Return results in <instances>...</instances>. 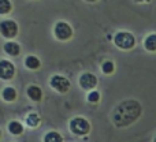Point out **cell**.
Here are the masks:
<instances>
[{
  "mask_svg": "<svg viewBox=\"0 0 156 142\" xmlns=\"http://www.w3.org/2000/svg\"><path fill=\"white\" fill-rule=\"evenodd\" d=\"M141 107L137 101H125L114 111V123L116 126H127L140 116Z\"/></svg>",
  "mask_w": 156,
  "mask_h": 142,
  "instance_id": "cell-1",
  "label": "cell"
},
{
  "mask_svg": "<svg viewBox=\"0 0 156 142\" xmlns=\"http://www.w3.org/2000/svg\"><path fill=\"white\" fill-rule=\"evenodd\" d=\"M112 71H114V63L112 62L103 63V72H104V74H111Z\"/></svg>",
  "mask_w": 156,
  "mask_h": 142,
  "instance_id": "cell-18",
  "label": "cell"
},
{
  "mask_svg": "<svg viewBox=\"0 0 156 142\" xmlns=\"http://www.w3.org/2000/svg\"><path fill=\"white\" fill-rule=\"evenodd\" d=\"M44 142H62V137H60L59 133L51 131V133H48V134L45 135Z\"/></svg>",
  "mask_w": 156,
  "mask_h": 142,
  "instance_id": "cell-15",
  "label": "cell"
},
{
  "mask_svg": "<svg viewBox=\"0 0 156 142\" xmlns=\"http://www.w3.org/2000/svg\"><path fill=\"white\" fill-rule=\"evenodd\" d=\"M80 85L83 89H86V90H90V89H93L97 85V78L93 74H90V72L82 74L80 78Z\"/></svg>",
  "mask_w": 156,
  "mask_h": 142,
  "instance_id": "cell-7",
  "label": "cell"
},
{
  "mask_svg": "<svg viewBox=\"0 0 156 142\" xmlns=\"http://www.w3.org/2000/svg\"><path fill=\"white\" fill-rule=\"evenodd\" d=\"M26 123L29 124L30 127H37L38 123H40V118H38L37 113H30L26 118Z\"/></svg>",
  "mask_w": 156,
  "mask_h": 142,
  "instance_id": "cell-16",
  "label": "cell"
},
{
  "mask_svg": "<svg viewBox=\"0 0 156 142\" xmlns=\"http://www.w3.org/2000/svg\"><path fill=\"white\" fill-rule=\"evenodd\" d=\"M154 142H156V138H155V141H154Z\"/></svg>",
  "mask_w": 156,
  "mask_h": 142,
  "instance_id": "cell-20",
  "label": "cell"
},
{
  "mask_svg": "<svg viewBox=\"0 0 156 142\" xmlns=\"http://www.w3.org/2000/svg\"><path fill=\"white\" fill-rule=\"evenodd\" d=\"M11 10V3L7 2V0H3L0 3V14H5Z\"/></svg>",
  "mask_w": 156,
  "mask_h": 142,
  "instance_id": "cell-17",
  "label": "cell"
},
{
  "mask_svg": "<svg viewBox=\"0 0 156 142\" xmlns=\"http://www.w3.org/2000/svg\"><path fill=\"white\" fill-rule=\"evenodd\" d=\"M70 130L73 134L85 135V134H88L89 130H90V124L83 118H74L73 120L70 122Z\"/></svg>",
  "mask_w": 156,
  "mask_h": 142,
  "instance_id": "cell-2",
  "label": "cell"
},
{
  "mask_svg": "<svg viewBox=\"0 0 156 142\" xmlns=\"http://www.w3.org/2000/svg\"><path fill=\"white\" fill-rule=\"evenodd\" d=\"M25 64H26L27 68H30V70H34V68L40 67V60H38L36 56H27L26 60H25Z\"/></svg>",
  "mask_w": 156,
  "mask_h": 142,
  "instance_id": "cell-12",
  "label": "cell"
},
{
  "mask_svg": "<svg viewBox=\"0 0 156 142\" xmlns=\"http://www.w3.org/2000/svg\"><path fill=\"white\" fill-rule=\"evenodd\" d=\"M14 74H15L14 66L7 60H2V63H0V77L3 79H10L14 77Z\"/></svg>",
  "mask_w": 156,
  "mask_h": 142,
  "instance_id": "cell-8",
  "label": "cell"
},
{
  "mask_svg": "<svg viewBox=\"0 0 156 142\" xmlns=\"http://www.w3.org/2000/svg\"><path fill=\"white\" fill-rule=\"evenodd\" d=\"M4 51L11 56H16L21 52V48H19V45L16 43H7L4 45Z\"/></svg>",
  "mask_w": 156,
  "mask_h": 142,
  "instance_id": "cell-10",
  "label": "cell"
},
{
  "mask_svg": "<svg viewBox=\"0 0 156 142\" xmlns=\"http://www.w3.org/2000/svg\"><path fill=\"white\" fill-rule=\"evenodd\" d=\"M88 100L90 102H97L100 100V93H99V92H92V93H89Z\"/></svg>",
  "mask_w": 156,
  "mask_h": 142,
  "instance_id": "cell-19",
  "label": "cell"
},
{
  "mask_svg": "<svg viewBox=\"0 0 156 142\" xmlns=\"http://www.w3.org/2000/svg\"><path fill=\"white\" fill-rule=\"evenodd\" d=\"M51 86L59 93H66L70 89V82L67 78L62 77V75H55L51 78Z\"/></svg>",
  "mask_w": 156,
  "mask_h": 142,
  "instance_id": "cell-4",
  "label": "cell"
},
{
  "mask_svg": "<svg viewBox=\"0 0 156 142\" xmlns=\"http://www.w3.org/2000/svg\"><path fill=\"white\" fill-rule=\"evenodd\" d=\"M71 27L66 22H58L55 26V36L59 40H69L71 37Z\"/></svg>",
  "mask_w": 156,
  "mask_h": 142,
  "instance_id": "cell-6",
  "label": "cell"
},
{
  "mask_svg": "<svg viewBox=\"0 0 156 142\" xmlns=\"http://www.w3.org/2000/svg\"><path fill=\"white\" fill-rule=\"evenodd\" d=\"M27 96H29L33 101H38V100H41V97H43V92H41V89L38 88V86H29V89H27Z\"/></svg>",
  "mask_w": 156,
  "mask_h": 142,
  "instance_id": "cell-9",
  "label": "cell"
},
{
  "mask_svg": "<svg viewBox=\"0 0 156 142\" xmlns=\"http://www.w3.org/2000/svg\"><path fill=\"white\" fill-rule=\"evenodd\" d=\"M144 45H145V49H148V51H156V34L148 36Z\"/></svg>",
  "mask_w": 156,
  "mask_h": 142,
  "instance_id": "cell-13",
  "label": "cell"
},
{
  "mask_svg": "<svg viewBox=\"0 0 156 142\" xmlns=\"http://www.w3.org/2000/svg\"><path fill=\"white\" fill-rule=\"evenodd\" d=\"M16 97V92L15 89L12 88H5L4 90H3V99L5 100V101H14Z\"/></svg>",
  "mask_w": 156,
  "mask_h": 142,
  "instance_id": "cell-14",
  "label": "cell"
},
{
  "mask_svg": "<svg viewBox=\"0 0 156 142\" xmlns=\"http://www.w3.org/2000/svg\"><path fill=\"white\" fill-rule=\"evenodd\" d=\"M8 130H10L11 134L18 135V134H21V133L23 131V126H22V124L19 123V122L14 120V122H11V123L8 124Z\"/></svg>",
  "mask_w": 156,
  "mask_h": 142,
  "instance_id": "cell-11",
  "label": "cell"
},
{
  "mask_svg": "<svg viewBox=\"0 0 156 142\" xmlns=\"http://www.w3.org/2000/svg\"><path fill=\"white\" fill-rule=\"evenodd\" d=\"M115 44H116V47H119V48H122V49H130L134 47L136 40H134V37H133V34L122 32L115 36Z\"/></svg>",
  "mask_w": 156,
  "mask_h": 142,
  "instance_id": "cell-3",
  "label": "cell"
},
{
  "mask_svg": "<svg viewBox=\"0 0 156 142\" xmlns=\"http://www.w3.org/2000/svg\"><path fill=\"white\" fill-rule=\"evenodd\" d=\"M0 32H2V34L4 37L12 38L18 32V26H16V23L14 21H4L0 23Z\"/></svg>",
  "mask_w": 156,
  "mask_h": 142,
  "instance_id": "cell-5",
  "label": "cell"
}]
</instances>
